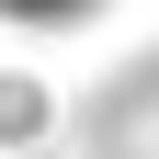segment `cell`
Listing matches in <instances>:
<instances>
[{"instance_id":"obj_1","label":"cell","mask_w":159,"mask_h":159,"mask_svg":"<svg viewBox=\"0 0 159 159\" xmlns=\"http://www.w3.org/2000/svg\"><path fill=\"white\" fill-rule=\"evenodd\" d=\"M46 125V102H34V91H0V136H34Z\"/></svg>"}]
</instances>
